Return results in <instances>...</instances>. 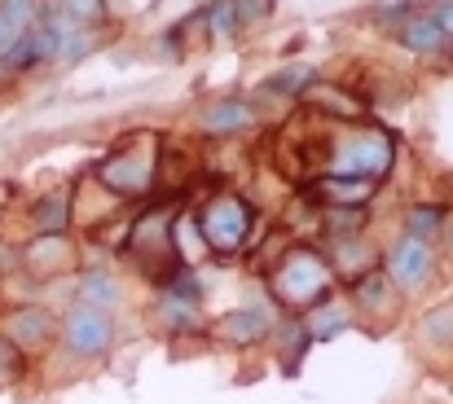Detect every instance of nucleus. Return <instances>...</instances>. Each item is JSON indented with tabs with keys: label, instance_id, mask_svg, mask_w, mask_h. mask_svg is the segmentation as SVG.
Returning <instances> with one entry per match:
<instances>
[{
	"label": "nucleus",
	"instance_id": "nucleus-1",
	"mask_svg": "<svg viewBox=\"0 0 453 404\" xmlns=\"http://www.w3.org/2000/svg\"><path fill=\"white\" fill-rule=\"evenodd\" d=\"M330 286H334V272L312 247L287 251V260L269 277V290L282 308H317L330 294Z\"/></svg>",
	"mask_w": 453,
	"mask_h": 404
},
{
	"label": "nucleus",
	"instance_id": "nucleus-2",
	"mask_svg": "<svg viewBox=\"0 0 453 404\" xmlns=\"http://www.w3.org/2000/svg\"><path fill=\"white\" fill-rule=\"evenodd\" d=\"M124 255L146 272L150 281H163V286H167V281L180 272L176 251H172V211H146V216H137L133 229H128Z\"/></svg>",
	"mask_w": 453,
	"mask_h": 404
},
{
	"label": "nucleus",
	"instance_id": "nucleus-3",
	"mask_svg": "<svg viewBox=\"0 0 453 404\" xmlns=\"http://www.w3.org/2000/svg\"><path fill=\"white\" fill-rule=\"evenodd\" d=\"M396 158V145L383 128H365L357 136H343L334 149H330V163H326V176H352V180H383L388 167Z\"/></svg>",
	"mask_w": 453,
	"mask_h": 404
},
{
	"label": "nucleus",
	"instance_id": "nucleus-4",
	"mask_svg": "<svg viewBox=\"0 0 453 404\" xmlns=\"http://www.w3.org/2000/svg\"><path fill=\"white\" fill-rule=\"evenodd\" d=\"M154 163H158V145L150 141V133H137L124 141V149H115L102 167H97V180L111 189V194H146L154 185Z\"/></svg>",
	"mask_w": 453,
	"mask_h": 404
},
{
	"label": "nucleus",
	"instance_id": "nucleus-5",
	"mask_svg": "<svg viewBox=\"0 0 453 404\" xmlns=\"http://www.w3.org/2000/svg\"><path fill=\"white\" fill-rule=\"evenodd\" d=\"M198 229H203L207 251H216V255H234V251L247 247V233H251V207H247L238 194H216V198L203 207Z\"/></svg>",
	"mask_w": 453,
	"mask_h": 404
},
{
	"label": "nucleus",
	"instance_id": "nucleus-6",
	"mask_svg": "<svg viewBox=\"0 0 453 404\" xmlns=\"http://www.w3.org/2000/svg\"><path fill=\"white\" fill-rule=\"evenodd\" d=\"M62 339H66V347H71L75 356L97 361V356H106L111 343H115V321H111V312H102V308L75 303V308L66 312V321H62Z\"/></svg>",
	"mask_w": 453,
	"mask_h": 404
},
{
	"label": "nucleus",
	"instance_id": "nucleus-7",
	"mask_svg": "<svg viewBox=\"0 0 453 404\" xmlns=\"http://www.w3.org/2000/svg\"><path fill=\"white\" fill-rule=\"evenodd\" d=\"M379 180H352V176H317L308 180L303 198L326 207V211H365V202L374 198Z\"/></svg>",
	"mask_w": 453,
	"mask_h": 404
},
{
	"label": "nucleus",
	"instance_id": "nucleus-8",
	"mask_svg": "<svg viewBox=\"0 0 453 404\" xmlns=\"http://www.w3.org/2000/svg\"><path fill=\"white\" fill-rule=\"evenodd\" d=\"M427 277H432V247L423 238L405 233L388 251V281H392V290H418Z\"/></svg>",
	"mask_w": 453,
	"mask_h": 404
},
{
	"label": "nucleus",
	"instance_id": "nucleus-9",
	"mask_svg": "<svg viewBox=\"0 0 453 404\" xmlns=\"http://www.w3.org/2000/svg\"><path fill=\"white\" fill-rule=\"evenodd\" d=\"M401 44L414 53H436L445 40V18L436 9H401V27H396Z\"/></svg>",
	"mask_w": 453,
	"mask_h": 404
},
{
	"label": "nucleus",
	"instance_id": "nucleus-10",
	"mask_svg": "<svg viewBox=\"0 0 453 404\" xmlns=\"http://www.w3.org/2000/svg\"><path fill=\"white\" fill-rule=\"evenodd\" d=\"M273 330V312L269 308H234L225 321H220V339L234 343V347H251V343H265V334Z\"/></svg>",
	"mask_w": 453,
	"mask_h": 404
},
{
	"label": "nucleus",
	"instance_id": "nucleus-11",
	"mask_svg": "<svg viewBox=\"0 0 453 404\" xmlns=\"http://www.w3.org/2000/svg\"><path fill=\"white\" fill-rule=\"evenodd\" d=\"M49 334H53V312H44V308H18V312L9 316V325H4V339H9L18 352L44 347Z\"/></svg>",
	"mask_w": 453,
	"mask_h": 404
},
{
	"label": "nucleus",
	"instance_id": "nucleus-12",
	"mask_svg": "<svg viewBox=\"0 0 453 404\" xmlns=\"http://www.w3.org/2000/svg\"><path fill=\"white\" fill-rule=\"evenodd\" d=\"M330 272H339V277H348V281H357V277H365V272L374 269V251L357 238V233H348V238H334V247H330Z\"/></svg>",
	"mask_w": 453,
	"mask_h": 404
},
{
	"label": "nucleus",
	"instance_id": "nucleus-13",
	"mask_svg": "<svg viewBox=\"0 0 453 404\" xmlns=\"http://www.w3.org/2000/svg\"><path fill=\"white\" fill-rule=\"evenodd\" d=\"M35 13H40L35 0H0V57L13 53V49L27 40Z\"/></svg>",
	"mask_w": 453,
	"mask_h": 404
},
{
	"label": "nucleus",
	"instance_id": "nucleus-14",
	"mask_svg": "<svg viewBox=\"0 0 453 404\" xmlns=\"http://www.w3.org/2000/svg\"><path fill=\"white\" fill-rule=\"evenodd\" d=\"M172 251H176V264H180V269H194V264H203V260H207L203 229H198V220H194L189 211L172 216Z\"/></svg>",
	"mask_w": 453,
	"mask_h": 404
},
{
	"label": "nucleus",
	"instance_id": "nucleus-15",
	"mask_svg": "<svg viewBox=\"0 0 453 404\" xmlns=\"http://www.w3.org/2000/svg\"><path fill=\"white\" fill-rule=\"evenodd\" d=\"M256 115H251V106L247 102H211L203 115H198V128L211 136H229L238 133V128H247Z\"/></svg>",
	"mask_w": 453,
	"mask_h": 404
},
{
	"label": "nucleus",
	"instance_id": "nucleus-16",
	"mask_svg": "<svg viewBox=\"0 0 453 404\" xmlns=\"http://www.w3.org/2000/svg\"><path fill=\"white\" fill-rule=\"evenodd\" d=\"M303 102L312 106V111H326V115H334V119H361L365 115V106L352 97V93H343V88H330V84H308V93H303Z\"/></svg>",
	"mask_w": 453,
	"mask_h": 404
},
{
	"label": "nucleus",
	"instance_id": "nucleus-17",
	"mask_svg": "<svg viewBox=\"0 0 453 404\" xmlns=\"http://www.w3.org/2000/svg\"><path fill=\"white\" fill-rule=\"evenodd\" d=\"M300 325H303V334H308V339H317V343H321V339L343 334V330L352 325V312H348L343 303H326V299H321L317 308H308V316H303Z\"/></svg>",
	"mask_w": 453,
	"mask_h": 404
},
{
	"label": "nucleus",
	"instance_id": "nucleus-18",
	"mask_svg": "<svg viewBox=\"0 0 453 404\" xmlns=\"http://www.w3.org/2000/svg\"><path fill=\"white\" fill-rule=\"evenodd\" d=\"M154 316H158V325L172 330V334H180V330H198V303H194V299H180V294H172V290L158 294Z\"/></svg>",
	"mask_w": 453,
	"mask_h": 404
},
{
	"label": "nucleus",
	"instance_id": "nucleus-19",
	"mask_svg": "<svg viewBox=\"0 0 453 404\" xmlns=\"http://www.w3.org/2000/svg\"><path fill=\"white\" fill-rule=\"evenodd\" d=\"M352 299H357L361 312H383L388 299H392V281H388V272L370 269L365 277H357V281H352Z\"/></svg>",
	"mask_w": 453,
	"mask_h": 404
},
{
	"label": "nucleus",
	"instance_id": "nucleus-20",
	"mask_svg": "<svg viewBox=\"0 0 453 404\" xmlns=\"http://www.w3.org/2000/svg\"><path fill=\"white\" fill-rule=\"evenodd\" d=\"M80 303L111 312V308L119 303V286H115V277H111V272H84V277H80Z\"/></svg>",
	"mask_w": 453,
	"mask_h": 404
},
{
	"label": "nucleus",
	"instance_id": "nucleus-21",
	"mask_svg": "<svg viewBox=\"0 0 453 404\" xmlns=\"http://www.w3.org/2000/svg\"><path fill=\"white\" fill-rule=\"evenodd\" d=\"M71 220V198L66 194H49L40 207H35V229L40 233H62Z\"/></svg>",
	"mask_w": 453,
	"mask_h": 404
},
{
	"label": "nucleus",
	"instance_id": "nucleus-22",
	"mask_svg": "<svg viewBox=\"0 0 453 404\" xmlns=\"http://www.w3.org/2000/svg\"><path fill=\"white\" fill-rule=\"evenodd\" d=\"M66 255H71V247H66V238L62 233H40V242L27 251V264L31 269H58V264H66Z\"/></svg>",
	"mask_w": 453,
	"mask_h": 404
},
{
	"label": "nucleus",
	"instance_id": "nucleus-23",
	"mask_svg": "<svg viewBox=\"0 0 453 404\" xmlns=\"http://www.w3.org/2000/svg\"><path fill=\"white\" fill-rule=\"evenodd\" d=\"M207 22H211V35L216 40H225V35H234L242 22H238V9H234V0H211V9L203 13Z\"/></svg>",
	"mask_w": 453,
	"mask_h": 404
},
{
	"label": "nucleus",
	"instance_id": "nucleus-24",
	"mask_svg": "<svg viewBox=\"0 0 453 404\" xmlns=\"http://www.w3.org/2000/svg\"><path fill=\"white\" fill-rule=\"evenodd\" d=\"M62 13H66L75 27H84V31H88V27H97V22L106 18V4H102V0H66V4H62Z\"/></svg>",
	"mask_w": 453,
	"mask_h": 404
},
{
	"label": "nucleus",
	"instance_id": "nucleus-25",
	"mask_svg": "<svg viewBox=\"0 0 453 404\" xmlns=\"http://www.w3.org/2000/svg\"><path fill=\"white\" fill-rule=\"evenodd\" d=\"M22 378V352L0 334V387H9V383H18Z\"/></svg>",
	"mask_w": 453,
	"mask_h": 404
},
{
	"label": "nucleus",
	"instance_id": "nucleus-26",
	"mask_svg": "<svg viewBox=\"0 0 453 404\" xmlns=\"http://www.w3.org/2000/svg\"><path fill=\"white\" fill-rule=\"evenodd\" d=\"M432 233H441V207H418L414 216H410V238H432Z\"/></svg>",
	"mask_w": 453,
	"mask_h": 404
},
{
	"label": "nucleus",
	"instance_id": "nucleus-27",
	"mask_svg": "<svg viewBox=\"0 0 453 404\" xmlns=\"http://www.w3.org/2000/svg\"><path fill=\"white\" fill-rule=\"evenodd\" d=\"M308 84H312V71H308V66H296V71H287V75H273L265 88H269V93H300Z\"/></svg>",
	"mask_w": 453,
	"mask_h": 404
},
{
	"label": "nucleus",
	"instance_id": "nucleus-28",
	"mask_svg": "<svg viewBox=\"0 0 453 404\" xmlns=\"http://www.w3.org/2000/svg\"><path fill=\"white\" fill-rule=\"evenodd\" d=\"M234 9H238V22H260L273 13V0H234Z\"/></svg>",
	"mask_w": 453,
	"mask_h": 404
}]
</instances>
